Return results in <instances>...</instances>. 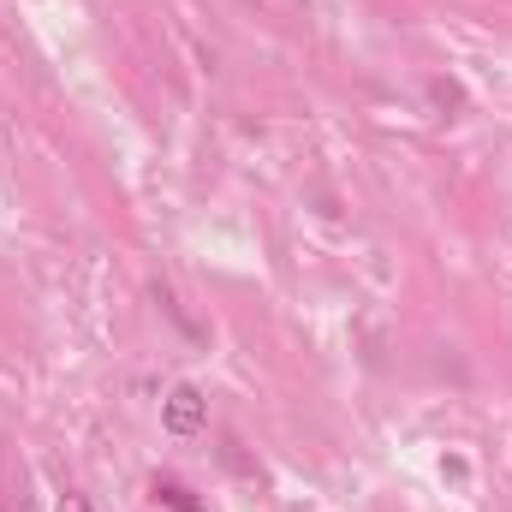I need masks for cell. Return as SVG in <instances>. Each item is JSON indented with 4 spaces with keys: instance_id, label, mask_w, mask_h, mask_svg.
Returning <instances> with one entry per match:
<instances>
[{
    "instance_id": "1",
    "label": "cell",
    "mask_w": 512,
    "mask_h": 512,
    "mask_svg": "<svg viewBox=\"0 0 512 512\" xmlns=\"http://www.w3.org/2000/svg\"><path fill=\"white\" fill-rule=\"evenodd\" d=\"M161 423L173 429V435H197L203 423H209V399H203V387L179 382L167 399H161Z\"/></svg>"
},
{
    "instance_id": "3",
    "label": "cell",
    "mask_w": 512,
    "mask_h": 512,
    "mask_svg": "<svg viewBox=\"0 0 512 512\" xmlns=\"http://www.w3.org/2000/svg\"><path fill=\"white\" fill-rule=\"evenodd\" d=\"M54 512H90V501H84V495H60V507Z\"/></svg>"
},
{
    "instance_id": "2",
    "label": "cell",
    "mask_w": 512,
    "mask_h": 512,
    "mask_svg": "<svg viewBox=\"0 0 512 512\" xmlns=\"http://www.w3.org/2000/svg\"><path fill=\"white\" fill-rule=\"evenodd\" d=\"M155 501H167L173 512H203V501H191V489L173 483V477H155Z\"/></svg>"
}]
</instances>
